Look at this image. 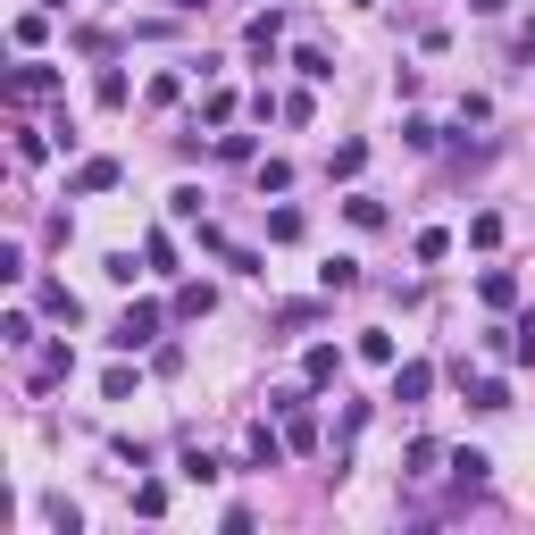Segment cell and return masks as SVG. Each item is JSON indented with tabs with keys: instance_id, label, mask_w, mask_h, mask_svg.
<instances>
[{
	"instance_id": "cell-1",
	"label": "cell",
	"mask_w": 535,
	"mask_h": 535,
	"mask_svg": "<svg viewBox=\"0 0 535 535\" xmlns=\"http://www.w3.org/2000/svg\"><path fill=\"white\" fill-rule=\"evenodd\" d=\"M159 327H168V310H159V301H134V310L118 318V335H109V343H118V352H151Z\"/></svg>"
},
{
	"instance_id": "cell-2",
	"label": "cell",
	"mask_w": 535,
	"mask_h": 535,
	"mask_svg": "<svg viewBox=\"0 0 535 535\" xmlns=\"http://www.w3.org/2000/svg\"><path fill=\"white\" fill-rule=\"evenodd\" d=\"M67 377H76V352H67V343H42V352H34V393H51Z\"/></svg>"
},
{
	"instance_id": "cell-3",
	"label": "cell",
	"mask_w": 535,
	"mask_h": 535,
	"mask_svg": "<svg viewBox=\"0 0 535 535\" xmlns=\"http://www.w3.org/2000/svg\"><path fill=\"white\" fill-rule=\"evenodd\" d=\"M435 393V368L427 360H393V402H427Z\"/></svg>"
},
{
	"instance_id": "cell-4",
	"label": "cell",
	"mask_w": 535,
	"mask_h": 535,
	"mask_svg": "<svg viewBox=\"0 0 535 535\" xmlns=\"http://www.w3.org/2000/svg\"><path fill=\"white\" fill-rule=\"evenodd\" d=\"M335 377H343V352H335V343H310V352H301V385L318 393V385H335Z\"/></svg>"
},
{
	"instance_id": "cell-5",
	"label": "cell",
	"mask_w": 535,
	"mask_h": 535,
	"mask_svg": "<svg viewBox=\"0 0 535 535\" xmlns=\"http://www.w3.org/2000/svg\"><path fill=\"white\" fill-rule=\"evenodd\" d=\"M118 176H126L118 159H84V168L67 176V193H109V184H118Z\"/></svg>"
},
{
	"instance_id": "cell-6",
	"label": "cell",
	"mask_w": 535,
	"mask_h": 535,
	"mask_svg": "<svg viewBox=\"0 0 535 535\" xmlns=\"http://www.w3.org/2000/svg\"><path fill=\"white\" fill-rule=\"evenodd\" d=\"M352 352H360L368 368H393V360H402V343H393L385 327H360V343H352Z\"/></svg>"
},
{
	"instance_id": "cell-7",
	"label": "cell",
	"mask_w": 535,
	"mask_h": 535,
	"mask_svg": "<svg viewBox=\"0 0 535 535\" xmlns=\"http://www.w3.org/2000/svg\"><path fill=\"white\" fill-rule=\"evenodd\" d=\"M477 293H485V310H510V301H519V276H510V268H485Z\"/></svg>"
},
{
	"instance_id": "cell-8",
	"label": "cell",
	"mask_w": 535,
	"mask_h": 535,
	"mask_svg": "<svg viewBox=\"0 0 535 535\" xmlns=\"http://www.w3.org/2000/svg\"><path fill=\"white\" fill-rule=\"evenodd\" d=\"M285 435H268V427H251V469H285Z\"/></svg>"
},
{
	"instance_id": "cell-9",
	"label": "cell",
	"mask_w": 535,
	"mask_h": 535,
	"mask_svg": "<svg viewBox=\"0 0 535 535\" xmlns=\"http://www.w3.org/2000/svg\"><path fill=\"white\" fill-rule=\"evenodd\" d=\"M343 218H352L360 235H377V226H385V201H377V193H352V201H343Z\"/></svg>"
},
{
	"instance_id": "cell-10",
	"label": "cell",
	"mask_w": 535,
	"mask_h": 535,
	"mask_svg": "<svg viewBox=\"0 0 535 535\" xmlns=\"http://www.w3.org/2000/svg\"><path fill=\"white\" fill-rule=\"evenodd\" d=\"M34 301H42V318H59V327H76V318H84V310H76V293H67V285H42Z\"/></svg>"
},
{
	"instance_id": "cell-11",
	"label": "cell",
	"mask_w": 535,
	"mask_h": 535,
	"mask_svg": "<svg viewBox=\"0 0 535 535\" xmlns=\"http://www.w3.org/2000/svg\"><path fill=\"white\" fill-rule=\"evenodd\" d=\"M360 168H368V143H335V159H327V176H335V184H352Z\"/></svg>"
},
{
	"instance_id": "cell-12",
	"label": "cell",
	"mask_w": 535,
	"mask_h": 535,
	"mask_svg": "<svg viewBox=\"0 0 535 535\" xmlns=\"http://www.w3.org/2000/svg\"><path fill=\"white\" fill-rule=\"evenodd\" d=\"M9 92H17V101H42V92H59V76H51V67H17Z\"/></svg>"
},
{
	"instance_id": "cell-13",
	"label": "cell",
	"mask_w": 535,
	"mask_h": 535,
	"mask_svg": "<svg viewBox=\"0 0 535 535\" xmlns=\"http://www.w3.org/2000/svg\"><path fill=\"white\" fill-rule=\"evenodd\" d=\"M126 92H134V84H126V67H101V84H92V101H101V109H126Z\"/></svg>"
},
{
	"instance_id": "cell-14",
	"label": "cell",
	"mask_w": 535,
	"mask_h": 535,
	"mask_svg": "<svg viewBox=\"0 0 535 535\" xmlns=\"http://www.w3.org/2000/svg\"><path fill=\"white\" fill-rule=\"evenodd\" d=\"M168 218H176V226H201V184H176V193H168Z\"/></svg>"
},
{
	"instance_id": "cell-15",
	"label": "cell",
	"mask_w": 535,
	"mask_h": 535,
	"mask_svg": "<svg viewBox=\"0 0 535 535\" xmlns=\"http://www.w3.org/2000/svg\"><path fill=\"white\" fill-rule=\"evenodd\" d=\"M318 285H327V293H352V285H360V260H343V251H335V260L318 268Z\"/></svg>"
},
{
	"instance_id": "cell-16",
	"label": "cell",
	"mask_w": 535,
	"mask_h": 535,
	"mask_svg": "<svg viewBox=\"0 0 535 535\" xmlns=\"http://www.w3.org/2000/svg\"><path fill=\"white\" fill-rule=\"evenodd\" d=\"M143 268H151V276H168V268H176V235H168V226L143 243Z\"/></svg>"
},
{
	"instance_id": "cell-17",
	"label": "cell",
	"mask_w": 535,
	"mask_h": 535,
	"mask_svg": "<svg viewBox=\"0 0 535 535\" xmlns=\"http://www.w3.org/2000/svg\"><path fill=\"white\" fill-rule=\"evenodd\" d=\"M469 410H510V385L502 377H477L469 385Z\"/></svg>"
},
{
	"instance_id": "cell-18",
	"label": "cell",
	"mask_w": 535,
	"mask_h": 535,
	"mask_svg": "<svg viewBox=\"0 0 535 535\" xmlns=\"http://www.w3.org/2000/svg\"><path fill=\"white\" fill-rule=\"evenodd\" d=\"M276 34H285V17H276V9H268V17H251V59H268V51H276Z\"/></svg>"
},
{
	"instance_id": "cell-19",
	"label": "cell",
	"mask_w": 535,
	"mask_h": 535,
	"mask_svg": "<svg viewBox=\"0 0 535 535\" xmlns=\"http://www.w3.org/2000/svg\"><path fill=\"white\" fill-rule=\"evenodd\" d=\"M293 67H301V76H310V84H327V76H335V59L318 51V42H301V51H293Z\"/></svg>"
},
{
	"instance_id": "cell-20",
	"label": "cell",
	"mask_w": 535,
	"mask_h": 535,
	"mask_svg": "<svg viewBox=\"0 0 535 535\" xmlns=\"http://www.w3.org/2000/svg\"><path fill=\"white\" fill-rule=\"evenodd\" d=\"M209 310H218V293H209V285H184L176 293V318H209Z\"/></svg>"
},
{
	"instance_id": "cell-21",
	"label": "cell",
	"mask_w": 535,
	"mask_h": 535,
	"mask_svg": "<svg viewBox=\"0 0 535 535\" xmlns=\"http://www.w3.org/2000/svg\"><path fill=\"white\" fill-rule=\"evenodd\" d=\"M485 469H494V460H485V452H452V477L469 485V494H477V485H485Z\"/></svg>"
},
{
	"instance_id": "cell-22",
	"label": "cell",
	"mask_w": 535,
	"mask_h": 535,
	"mask_svg": "<svg viewBox=\"0 0 535 535\" xmlns=\"http://www.w3.org/2000/svg\"><path fill=\"white\" fill-rule=\"evenodd\" d=\"M42 34H51V9H26V17H17V51H34Z\"/></svg>"
},
{
	"instance_id": "cell-23",
	"label": "cell",
	"mask_w": 535,
	"mask_h": 535,
	"mask_svg": "<svg viewBox=\"0 0 535 535\" xmlns=\"http://www.w3.org/2000/svg\"><path fill=\"white\" fill-rule=\"evenodd\" d=\"M410 251H418V268H435V260H444V251H452V235H444V226H427V235H418Z\"/></svg>"
},
{
	"instance_id": "cell-24",
	"label": "cell",
	"mask_w": 535,
	"mask_h": 535,
	"mask_svg": "<svg viewBox=\"0 0 535 535\" xmlns=\"http://www.w3.org/2000/svg\"><path fill=\"white\" fill-rule=\"evenodd\" d=\"M268 243H301V209H268Z\"/></svg>"
},
{
	"instance_id": "cell-25",
	"label": "cell",
	"mask_w": 535,
	"mask_h": 535,
	"mask_svg": "<svg viewBox=\"0 0 535 535\" xmlns=\"http://www.w3.org/2000/svg\"><path fill=\"white\" fill-rule=\"evenodd\" d=\"M134 510H143V519H159V510H168V485L143 477V485H134Z\"/></svg>"
},
{
	"instance_id": "cell-26",
	"label": "cell",
	"mask_w": 535,
	"mask_h": 535,
	"mask_svg": "<svg viewBox=\"0 0 535 535\" xmlns=\"http://www.w3.org/2000/svg\"><path fill=\"white\" fill-rule=\"evenodd\" d=\"M402 143H410V151H435V143H444V126H435V118H410Z\"/></svg>"
},
{
	"instance_id": "cell-27",
	"label": "cell",
	"mask_w": 535,
	"mask_h": 535,
	"mask_svg": "<svg viewBox=\"0 0 535 535\" xmlns=\"http://www.w3.org/2000/svg\"><path fill=\"white\" fill-rule=\"evenodd\" d=\"M469 243H477V251L502 243V218H494V209H477V218H469Z\"/></svg>"
},
{
	"instance_id": "cell-28",
	"label": "cell",
	"mask_w": 535,
	"mask_h": 535,
	"mask_svg": "<svg viewBox=\"0 0 535 535\" xmlns=\"http://www.w3.org/2000/svg\"><path fill=\"white\" fill-rule=\"evenodd\" d=\"M184 477H193V485H218V477H226V469H218V460H209V452H201V444H193V452H184Z\"/></svg>"
},
{
	"instance_id": "cell-29",
	"label": "cell",
	"mask_w": 535,
	"mask_h": 535,
	"mask_svg": "<svg viewBox=\"0 0 535 535\" xmlns=\"http://www.w3.org/2000/svg\"><path fill=\"white\" fill-rule=\"evenodd\" d=\"M0 335H9V352H26V343H34V318H26V310H9V318H0Z\"/></svg>"
},
{
	"instance_id": "cell-30",
	"label": "cell",
	"mask_w": 535,
	"mask_h": 535,
	"mask_svg": "<svg viewBox=\"0 0 535 535\" xmlns=\"http://www.w3.org/2000/svg\"><path fill=\"white\" fill-rule=\"evenodd\" d=\"M218 260H226V268H235V276H268V268H260V251H243V243H226V251H218Z\"/></svg>"
},
{
	"instance_id": "cell-31",
	"label": "cell",
	"mask_w": 535,
	"mask_h": 535,
	"mask_svg": "<svg viewBox=\"0 0 535 535\" xmlns=\"http://www.w3.org/2000/svg\"><path fill=\"white\" fill-rule=\"evenodd\" d=\"M101 276H109V285H134L143 268H134V251H109V260H101Z\"/></svg>"
},
{
	"instance_id": "cell-32",
	"label": "cell",
	"mask_w": 535,
	"mask_h": 535,
	"mask_svg": "<svg viewBox=\"0 0 535 535\" xmlns=\"http://www.w3.org/2000/svg\"><path fill=\"white\" fill-rule=\"evenodd\" d=\"M469 9H477V17H502V9H510V0H469Z\"/></svg>"
},
{
	"instance_id": "cell-33",
	"label": "cell",
	"mask_w": 535,
	"mask_h": 535,
	"mask_svg": "<svg viewBox=\"0 0 535 535\" xmlns=\"http://www.w3.org/2000/svg\"><path fill=\"white\" fill-rule=\"evenodd\" d=\"M519 51H535V17H527V26H519Z\"/></svg>"
},
{
	"instance_id": "cell-34",
	"label": "cell",
	"mask_w": 535,
	"mask_h": 535,
	"mask_svg": "<svg viewBox=\"0 0 535 535\" xmlns=\"http://www.w3.org/2000/svg\"><path fill=\"white\" fill-rule=\"evenodd\" d=\"M42 9H51V17H59V9H67V0H42Z\"/></svg>"
},
{
	"instance_id": "cell-35",
	"label": "cell",
	"mask_w": 535,
	"mask_h": 535,
	"mask_svg": "<svg viewBox=\"0 0 535 535\" xmlns=\"http://www.w3.org/2000/svg\"><path fill=\"white\" fill-rule=\"evenodd\" d=\"M101 9H118V0H101Z\"/></svg>"
}]
</instances>
